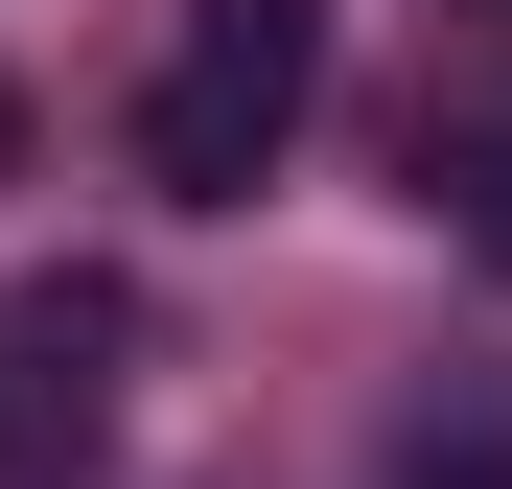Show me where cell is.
<instances>
[{"mask_svg": "<svg viewBox=\"0 0 512 489\" xmlns=\"http://www.w3.org/2000/svg\"><path fill=\"white\" fill-rule=\"evenodd\" d=\"M0 163H24V94H0Z\"/></svg>", "mask_w": 512, "mask_h": 489, "instance_id": "obj_4", "label": "cell"}, {"mask_svg": "<svg viewBox=\"0 0 512 489\" xmlns=\"http://www.w3.org/2000/svg\"><path fill=\"white\" fill-rule=\"evenodd\" d=\"M419 210H443L466 280H512V94H489V117H419Z\"/></svg>", "mask_w": 512, "mask_h": 489, "instance_id": "obj_3", "label": "cell"}, {"mask_svg": "<svg viewBox=\"0 0 512 489\" xmlns=\"http://www.w3.org/2000/svg\"><path fill=\"white\" fill-rule=\"evenodd\" d=\"M117 350H140L117 280H24V303H0V489H70L117 443Z\"/></svg>", "mask_w": 512, "mask_h": 489, "instance_id": "obj_2", "label": "cell"}, {"mask_svg": "<svg viewBox=\"0 0 512 489\" xmlns=\"http://www.w3.org/2000/svg\"><path fill=\"white\" fill-rule=\"evenodd\" d=\"M326 94V0H163V70H140V187L163 210H256L280 140Z\"/></svg>", "mask_w": 512, "mask_h": 489, "instance_id": "obj_1", "label": "cell"}]
</instances>
